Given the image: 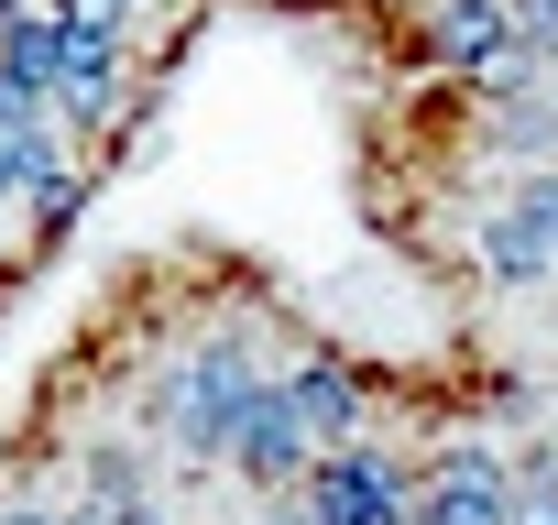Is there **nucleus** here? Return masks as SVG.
<instances>
[{
  "instance_id": "1",
  "label": "nucleus",
  "mask_w": 558,
  "mask_h": 525,
  "mask_svg": "<svg viewBox=\"0 0 558 525\" xmlns=\"http://www.w3.org/2000/svg\"><path fill=\"white\" fill-rule=\"evenodd\" d=\"M0 525H504L471 383L307 329L230 252L154 262L0 438Z\"/></svg>"
}]
</instances>
